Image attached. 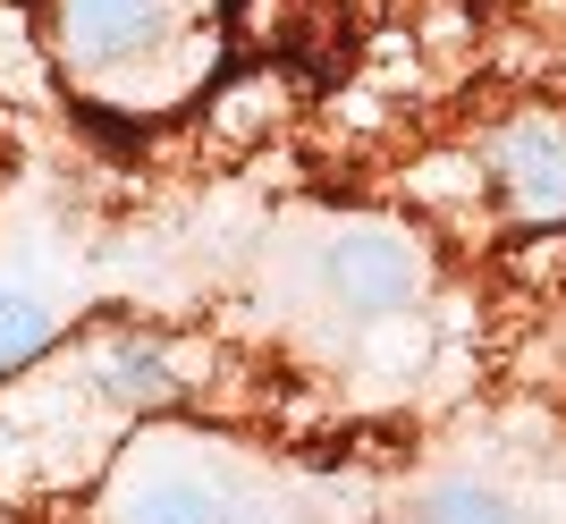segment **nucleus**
Instances as JSON below:
<instances>
[{"mask_svg": "<svg viewBox=\"0 0 566 524\" xmlns=\"http://www.w3.org/2000/svg\"><path fill=\"white\" fill-rule=\"evenodd\" d=\"M43 60L69 111L111 136H153L220 85L229 0H43Z\"/></svg>", "mask_w": 566, "mask_h": 524, "instance_id": "1", "label": "nucleus"}, {"mask_svg": "<svg viewBox=\"0 0 566 524\" xmlns=\"http://www.w3.org/2000/svg\"><path fill=\"white\" fill-rule=\"evenodd\" d=\"M280 482L254 449L203 423L153 415L94 474V524H271Z\"/></svg>", "mask_w": 566, "mask_h": 524, "instance_id": "3", "label": "nucleus"}, {"mask_svg": "<svg viewBox=\"0 0 566 524\" xmlns=\"http://www.w3.org/2000/svg\"><path fill=\"white\" fill-rule=\"evenodd\" d=\"M169 406V356L144 331L60 338L18 381H0V482L51 491L85 482L118 457V440Z\"/></svg>", "mask_w": 566, "mask_h": 524, "instance_id": "2", "label": "nucleus"}, {"mask_svg": "<svg viewBox=\"0 0 566 524\" xmlns=\"http://www.w3.org/2000/svg\"><path fill=\"white\" fill-rule=\"evenodd\" d=\"M406 524H524V507L507 500L499 482H482V474H440V482L415 491Z\"/></svg>", "mask_w": 566, "mask_h": 524, "instance_id": "7", "label": "nucleus"}, {"mask_svg": "<svg viewBox=\"0 0 566 524\" xmlns=\"http://www.w3.org/2000/svg\"><path fill=\"white\" fill-rule=\"evenodd\" d=\"M280 271L305 313L373 331L431 296V238L389 212H313L296 238H280Z\"/></svg>", "mask_w": 566, "mask_h": 524, "instance_id": "4", "label": "nucleus"}, {"mask_svg": "<svg viewBox=\"0 0 566 524\" xmlns=\"http://www.w3.org/2000/svg\"><path fill=\"white\" fill-rule=\"evenodd\" d=\"M473 178L499 229H566V102H516L473 144Z\"/></svg>", "mask_w": 566, "mask_h": 524, "instance_id": "5", "label": "nucleus"}, {"mask_svg": "<svg viewBox=\"0 0 566 524\" xmlns=\"http://www.w3.org/2000/svg\"><path fill=\"white\" fill-rule=\"evenodd\" d=\"M549 373L566 381V305H558V322H549Z\"/></svg>", "mask_w": 566, "mask_h": 524, "instance_id": "8", "label": "nucleus"}, {"mask_svg": "<svg viewBox=\"0 0 566 524\" xmlns=\"http://www.w3.org/2000/svg\"><path fill=\"white\" fill-rule=\"evenodd\" d=\"M69 338V322H60V305H51L43 287L25 280H0V381H18L34 356H51Z\"/></svg>", "mask_w": 566, "mask_h": 524, "instance_id": "6", "label": "nucleus"}]
</instances>
